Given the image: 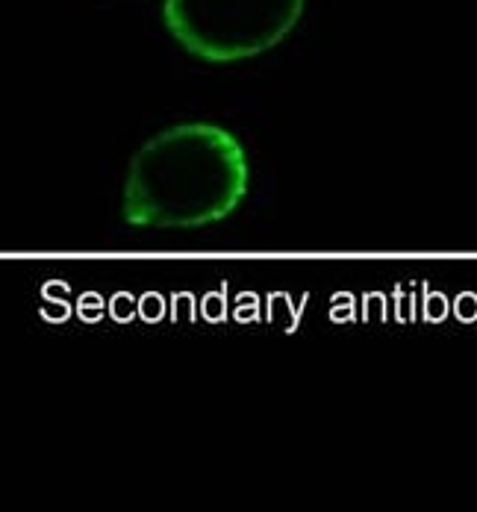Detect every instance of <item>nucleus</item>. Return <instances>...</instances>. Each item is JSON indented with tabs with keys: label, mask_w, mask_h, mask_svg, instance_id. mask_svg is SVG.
<instances>
[{
	"label": "nucleus",
	"mask_w": 477,
	"mask_h": 512,
	"mask_svg": "<svg viewBox=\"0 0 477 512\" xmlns=\"http://www.w3.org/2000/svg\"><path fill=\"white\" fill-rule=\"evenodd\" d=\"M251 189L242 142L221 124L159 130L127 165L121 215L145 230H198L230 218Z\"/></svg>",
	"instance_id": "1"
},
{
	"label": "nucleus",
	"mask_w": 477,
	"mask_h": 512,
	"mask_svg": "<svg viewBox=\"0 0 477 512\" xmlns=\"http://www.w3.org/2000/svg\"><path fill=\"white\" fill-rule=\"evenodd\" d=\"M307 0H162L174 42L204 62H242L277 48L301 21Z\"/></svg>",
	"instance_id": "2"
}]
</instances>
